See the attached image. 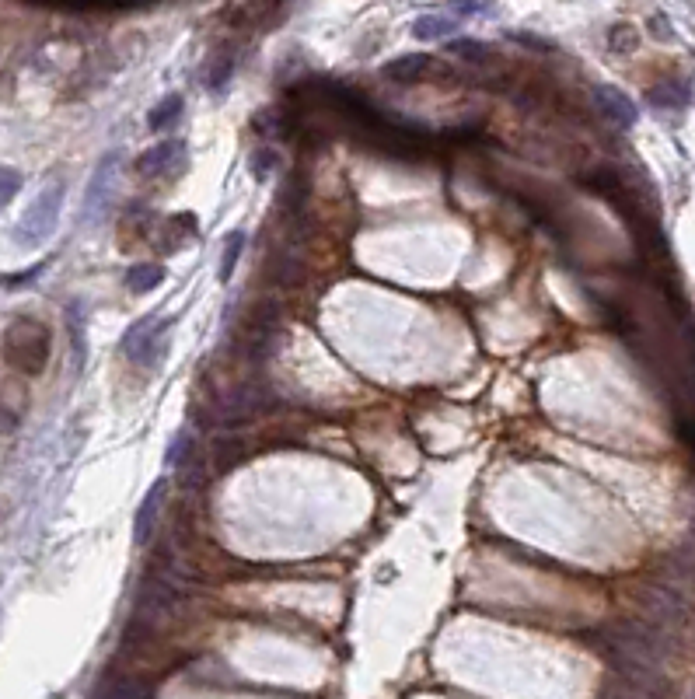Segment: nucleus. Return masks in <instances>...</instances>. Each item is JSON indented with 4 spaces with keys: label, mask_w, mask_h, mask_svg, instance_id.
I'll use <instances>...</instances> for the list:
<instances>
[{
    "label": "nucleus",
    "mask_w": 695,
    "mask_h": 699,
    "mask_svg": "<svg viewBox=\"0 0 695 699\" xmlns=\"http://www.w3.org/2000/svg\"><path fill=\"white\" fill-rule=\"evenodd\" d=\"M60 207H63V186L60 182H53V186L42 189V193L32 200V207L21 214L18 228H14V242L18 245L46 242V238L56 231V224H60Z\"/></svg>",
    "instance_id": "f257e3e1"
},
{
    "label": "nucleus",
    "mask_w": 695,
    "mask_h": 699,
    "mask_svg": "<svg viewBox=\"0 0 695 699\" xmlns=\"http://www.w3.org/2000/svg\"><path fill=\"white\" fill-rule=\"evenodd\" d=\"M168 322H158V319H140L130 333L123 336V350L126 357L133 360L137 367H158L161 357L168 350Z\"/></svg>",
    "instance_id": "f03ea898"
},
{
    "label": "nucleus",
    "mask_w": 695,
    "mask_h": 699,
    "mask_svg": "<svg viewBox=\"0 0 695 699\" xmlns=\"http://www.w3.org/2000/svg\"><path fill=\"white\" fill-rule=\"evenodd\" d=\"M640 602H643V609H647V623H654V626H675L689 616L685 595L678 588H668V584H647Z\"/></svg>",
    "instance_id": "7ed1b4c3"
},
{
    "label": "nucleus",
    "mask_w": 695,
    "mask_h": 699,
    "mask_svg": "<svg viewBox=\"0 0 695 699\" xmlns=\"http://www.w3.org/2000/svg\"><path fill=\"white\" fill-rule=\"evenodd\" d=\"M116 179H119V154H109V158L95 168V175H91V182H88V193H84V217H88V221H102V214L109 210Z\"/></svg>",
    "instance_id": "20e7f679"
},
{
    "label": "nucleus",
    "mask_w": 695,
    "mask_h": 699,
    "mask_svg": "<svg viewBox=\"0 0 695 699\" xmlns=\"http://www.w3.org/2000/svg\"><path fill=\"white\" fill-rule=\"evenodd\" d=\"M182 165H186V144L175 137V140H161L151 151L140 154L137 172L144 175V179H161V175H172L175 168H182Z\"/></svg>",
    "instance_id": "39448f33"
},
{
    "label": "nucleus",
    "mask_w": 695,
    "mask_h": 699,
    "mask_svg": "<svg viewBox=\"0 0 695 699\" xmlns=\"http://www.w3.org/2000/svg\"><path fill=\"white\" fill-rule=\"evenodd\" d=\"M594 109H598L612 126H619V130H629V126H636V119H640V109H636L633 98H629L626 91L612 88V84L594 88Z\"/></svg>",
    "instance_id": "423d86ee"
},
{
    "label": "nucleus",
    "mask_w": 695,
    "mask_h": 699,
    "mask_svg": "<svg viewBox=\"0 0 695 699\" xmlns=\"http://www.w3.org/2000/svg\"><path fill=\"white\" fill-rule=\"evenodd\" d=\"M165 490H168V479H158V483L144 493V500H140L137 518H133V542H137V546H144V542L151 539L154 518H158V507H161V500H165Z\"/></svg>",
    "instance_id": "0eeeda50"
},
{
    "label": "nucleus",
    "mask_w": 695,
    "mask_h": 699,
    "mask_svg": "<svg viewBox=\"0 0 695 699\" xmlns=\"http://www.w3.org/2000/svg\"><path fill=\"white\" fill-rule=\"evenodd\" d=\"M647 102L654 105V109H685V105L692 102V88L685 77H668V81L654 84V88L647 91Z\"/></svg>",
    "instance_id": "6e6552de"
},
{
    "label": "nucleus",
    "mask_w": 695,
    "mask_h": 699,
    "mask_svg": "<svg viewBox=\"0 0 695 699\" xmlns=\"http://www.w3.org/2000/svg\"><path fill=\"white\" fill-rule=\"evenodd\" d=\"M458 25L462 21L455 18V14H423V18L413 21V35L420 42H437V39H451V35L458 32Z\"/></svg>",
    "instance_id": "1a4fd4ad"
},
{
    "label": "nucleus",
    "mask_w": 695,
    "mask_h": 699,
    "mask_svg": "<svg viewBox=\"0 0 695 699\" xmlns=\"http://www.w3.org/2000/svg\"><path fill=\"white\" fill-rule=\"evenodd\" d=\"M427 67H430V56L409 53V56H399V60L385 63V77L388 81H399V84H413L427 74Z\"/></svg>",
    "instance_id": "9d476101"
},
{
    "label": "nucleus",
    "mask_w": 695,
    "mask_h": 699,
    "mask_svg": "<svg viewBox=\"0 0 695 699\" xmlns=\"http://www.w3.org/2000/svg\"><path fill=\"white\" fill-rule=\"evenodd\" d=\"M95 699H154L151 686L140 679H109Z\"/></svg>",
    "instance_id": "9b49d317"
},
{
    "label": "nucleus",
    "mask_w": 695,
    "mask_h": 699,
    "mask_svg": "<svg viewBox=\"0 0 695 699\" xmlns=\"http://www.w3.org/2000/svg\"><path fill=\"white\" fill-rule=\"evenodd\" d=\"M161 284H165V270H161L158 263H140L126 273V287H130L133 294H151L154 287H161Z\"/></svg>",
    "instance_id": "f8f14e48"
},
{
    "label": "nucleus",
    "mask_w": 695,
    "mask_h": 699,
    "mask_svg": "<svg viewBox=\"0 0 695 699\" xmlns=\"http://www.w3.org/2000/svg\"><path fill=\"white\" fill-rule=\"evenodd\" d=\"M179 116H182V95H168L147 112V126H151L154 133H165Z\"/></svg>",
    "instance_id": "ddd939ff"
},
{
    "label": "nucleus",
    "mask_w": 695,
    "mask_h": 699,
    "mask_svg": "<svg viewBox=\"0 0 695 699\" xmlns=\"http://www.w3.org/2000/svg\"><path fill=\"white\" fill-rule=\"evenodd\" d=\"M241 249H245V231H231L228 238H224V256H221V280L228 284V280L234 277V266H238V256Z\"/></svg>",
    "instance_id": "4468645a"
},
{
    "label": "nucleus",
    "mask_w": 695,
    "mask_h": 699,
    "mask_svg": "<svg viewBox=\"0 0 695 699\" xmlns=\"http://www.w3.org/2000/svg\"><path fill=\"white\" fill-rule=\"evenodd\" d=\"M448 53H455V56H462V60H489V46L486 42H475V39H455V42H448Z\"/></svg>",
    "instance_id": "2eb2a0df"
},
{
    "label": "nucleus",
    "mask_w": 695,
    "mask_h": 699,
    "mask_svg": "<svg viewBox=\"0 0 695 699\" xmlns=\"http://www.w3.org/2000/svg\"><path fill=\"white\" fill-rule=\"evenodd\" d=\"M228 77H231V56H228V53H221L214 63H210V70H207V88L221 91Z\"/></svg>",
    "instance_id": "dca6fc26"
},
{
    "label": "nucleus",
    "mask_w": 695,
    "mask_h": 699,
    "mask_svg": "<svg viewBox=\"0 0 695 699\" xmlns=\"http://www.w3.org/2000/svg\"><path fill=\"white\" fill-rule=\"evenodd\" d=\"M18 189H21V175L14 168H0V210L18 196Z\"/></svg>",
    "instance_id": "f3484780"
},
{
    "label": "nucleus",
    "mask_w": 695,
    "mask_h": 699,
    "mask_svg": "<svg viewBox=\"0 0 695 699\" xmlns=\"http://www.w3.org/2000/svg\"><path fill=\"white\" fill-rule=\"evenodd\" d=\"M186 451H189V434L182 430V434L172 437V444H168V451H165V465H168V469H179L182 458H186Z\"/></svg>",
    "instance_id": "a211bd4d"
},
{
    "label": "nucleus",
    "mask_w": 695,
    "mask_h": 699,
    "mask_svg": "<svg viewBox=\"0 0 695 699\" xmlns=\"http://www.w3.org/2000/svg\"><path fill=\"white\" fill-rule=\"evenodd\" d=\"M448 11H455V18H472V14L493 11V4H489V0H451Z\"/></svg>",
    "instance_id": "6ab92c4d"
},
{
    "label": "nucleus",
    "mask_w": 695,
    "mask_h": 699,
    "mask_svg": "<svg viewBox=\"0 0 695 699\" xmlns=\"http://www.w3.org/2000/svg\"><path fill=\"white\" fill-rule=\"evenodd\" d=\"M273 165H276V154L273 151H255L252 154V175L255 179H266L269 172H273Z\"/></svg>",
    "instance_id": "aec40b11"
},
{
    "label": "nucleus",
    "mask_w": 695,
    "mask_h": 699,
    "mask_svg": "<svg viewBox=\"0 0 695 699\" xmlns=\"http://www.w3.org/2000/svg\"><path fill=\"white\" fill-rule=\"evenodd\" d=\"M612 49H622V53L636 49V28H629V25L612 28Z\"/></svg>",
    "instance_id": "412c9836"
}]
</instances>
